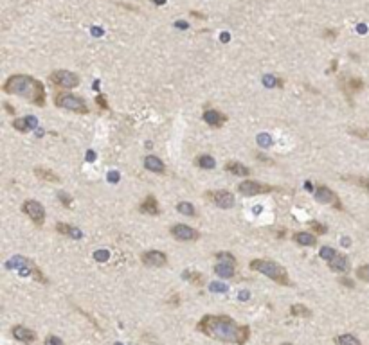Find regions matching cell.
<instances>
[{"instance_id": "obj_46", "label": "cell", "mask_w": 369, "mask_h": 345, "mask_svg": "<svg viewBox=\"0 0 369 345\" xmlns=\"http://www.w3.org/2000/svg\"><path fill=\"white\" fill-rule=\"evenodd\" d=\"M177 26L178 27H188V24H186V22H177Z\"/></svg>"}, {"instance_id": "obj_4", "label": "cell", "mask_w": 369, "mask_h": 345, "mask_svg": "<svg viewBox=\"0 0 369 345\" xmlns=\"http://www.w3.org/2000/svg\"><path fill=\"white\" fill-rule=\"evenodd\" d=\"M8 268H16L22 277L31 275V277H34V279H36L38 283H42V284H47L49 283L47 277H45L44 273L40 272V268H38V266L34 265L31 259H26V257H22V255L13 257L11 261L8 263Z\"/></svg>"}, {"instance_id": "obj_30", "label": "cell", "mask_w": 369, "mask_h": 345, "mask_svg": "<svg viewBox=\"0 0 369 345\" xmlns=\"http://www.w3.org/2000/svg\"><path fill=\"white\" fill-rule=\"evenodd\" d=\"M177 210H178L180 214H184V216H189V218H195V216H196L195 207H193L189 202H180V203L177 205Z\"/></svg>"}, {"instance_id": "obj_39", "label": "cell", "mask_w": 369, "mask_h": 345, "mask_svg": "<svg viewBox=\"0 0 369 345\" xmlns=\"http://www.w3.org/2000/svg\"><path fill=\"white\" fill-rule=\"evenodd\" d=\"M58 196H59V200H61L63 205H65V207H70V202H72V198H70V196H67L65 192H59Z\"/></svg>"}, {"instance_id": "obj_19", "label": "cell", "mask_w": 369, "mask_h": 345, "mask_svg": "<svg viewBox=\"0 0 369 345\" xmlns=\"http://www.w3.org/2000/svg\"><path fill=\"white\" fill-rule=\"evenodd\" d=\"M292 239H294V243H297V245H301V246L317 245V238H315L314 234H310V232H295V234L292 235Z\"/></svg>"}, {"instance_id": "obj_36", "label": "cell", "mask_w": 369, "mask_h": 345, "mask_svg": "<svg viewBox=\"0 0 369 345\" xmlns=\"http://www.w3.org/2000/svg\"><path fill=\"white\" fill-rule=\"evenodd\" d=\"M351 135H357L360 139H369V130H360V128H350Z\"/></svg>"}, {"instance_id": "obj_8", "label": "cell", "mask_w": 369, "mask_h": 345, "mask_svg": "<svg viewBox=\"0 0 369 345\" xmlns=\"http://www.w3.org/2000/svg\"><path fill=\"white\" fill-rule=\"evenodd\" d=\"M22 212L26 214V216H29V220L33 221L36 227H42V225L45 223V209L36 200H27V202H24Z\"/></svg>"}, {"instance_id": "obj_22", "label": "cell", "mask_w": 369, "mask_h": 345, "mask_svg": "<svg viewBox=\"0 0 369 345\" xmlns=\"http://www.w3.org/2000/svg\"><path fill=\"white\" fill-rule=\"evenodd\" d=\"M56 230L59 234L67 235V238H72V239H79L83 235V232L79 230L78 227H72V225H67V223H58L56 225Z\"/></svg>"}, {"instance_id": "obj_6", "label": "cell", "mask_w": 369, "mask_h": 345, "mask_svg": "<svg viewBox=\"0 0 369 345\" xmlns=\"http://www.w3.org/2000/svg\"><path fill=\"white\" fill-rule=\"evenodd\" d=\"M272 191H277V187L269 184H261V182L254 180H245L238 185V192L243 196H258V195H269Z\"/></svg>"}, {"instance_id": "obj_2", "label": "cell", "mask_w": 369, "mask_h": 345, "mask_svg": "<svg viewBox=\"0 0 369 345\" xmlns=\"http://www.w3.org/2000/svg\"><path fill=\"white\" fill-rule=\"evenodd\" d=\"M4 92L11 96H20L31 101L36 106H45V89L38 79L26 74H13L6 79Z\"/></svg>"}, {"instance_id": "obj_9", "label": "cell", "mask_w": 369, "mask_h": 345, "mask_svg": "<svg viewBox=\"0 0 369 345\" xmlns=\"http://www.w3.org/2000/svg\"><path fill=\"white\" fill-rule=\"evenodd\" d=\"M315 200H317L319 203H322V205H332L339 210H344L342 203H340V198L332 191V189L326 187V185H317V189H315Z\"/></svg>"}, {"instance_id": "obj_7", "label": "cell", "mask_w": 369, "mask_h": 345, "mask_svg": "<svg viewBox=\"0 0 369 345\" xmlns=\"http://www.w3.org/2000/svg\"><path fill=\"white\" fill-rule=\"evenodd\" d=\"M51 83L59 89H76L79 84V76L70 70H54L51 74Z\"/></svg>"}, {"instance_id": "obj_12", "label": "cell", "mask_w": 369, "mask_h": 345, "mask_svg": "<svg viewBox=\"0 0 369 345\" xmlns=\"http://www.w3.org/2000/svg\"><path fill=\"white\" fill-rule=\"evenodd\" d=\"M140 261L144 263L146 266H153V268H160L168 263V257L164 252H159V250H150V252H144L140 255Z\"/></svg>"}, {"instance_id": "obj_21", "label": "cell", "mask_w": 369, "mask_h": 345, "mask_svg": "<svg viewBox=\"0 0 369 345\" xmlns=\"http://www.w3.org/2000/svg\"><path fill=\"white\" fill-rule=\"evenodd\" d=\"M34 175H36V178H40V180L51 182V184H59V182H61L58 175L47 167H34Z\"/></svg>"}, {"instance_id": "obj_15", "label": "cell", "mask_w": 369, "mask_h": 345, "mask_svg": "<svg viewBox=\"0 0 369 345\" xmlns=\"http://www.w3.org/2000/svg\"><path fill=\"white\" fill-rule=\"evenodd\" d=\"M328 268L337 273H347L351 270V263L346 255H339V253H337L332 261H328Z\"/></svg>"}, {"instance_id": "obj_38", "label": "cell", "mask_w": 369, "mask_h": 345, "mask_svg": "<svg viewBox=\"0 0 369 345\" xmlns=\"http://www.w3.org/2000/svg\"><path fill=\"white\" fill-rule=\"evenodd\" d=\"M96 103H97V106H99V108H103V110H108V103H107V97H105V96H97Z\"/></svg>"}, {"instance_id": "obj_41", "label": "cell", "mask_w": 369, "mask_h": 345, "mask_svg": "<svg viewBox=\"0 0 369 345\" xmlns=\"http://www.w3.org/2000/svg\"><path fill=\"white\" fill-rule=\"evenodd\" d=\"M211 291H225L223 284H211Z\"/></svg>"}, {"instance_id": "obj_35", "label": "cell", "mask_w": 369, "mask_h": 345, "mask_svg": "<svg viewBox=\"0 0 369 345\" xmlns=\"http://www.w3.org/2000/svg\"><path fill=\"white\" fill-rule=\"evenodd\" d=\"M216 259H220V261H223V263H233V265H236V259H234V255L229 252H218Z\"/></svg>"}, {"instance_id": "obj_44", "label": "cell", "mask_w": 369, "mask_h": 345, "mask_svg": "<svg viewBox=\"0 0 369 345\" xmlns=\"http://www.w3.org/2000/svg\"><path fill=\"white\" fill-rule=\"evenodd\" d=\"M4 108H6V110H8L11 115H15V108H13L11 104H8V103H6V104H4Z\"/></svg>"}, {"instance_id": "obj_32", "label": "cell", "mask_w": 369, "mask_h": 345, "mask_svg": "<svg viewBox=\"0 0 369 345\" xmlns=\"http://www.w3.org/2000/svg\"><path fill=\"white\" fill-rule=\"evenodd\" d=\"M308 227H310L317 235H324L326 230H328V228H326V225L319 223V221H310V223H308Z\"/></svg>"}, {"instance_id": "obj_11", "label": "cell", "mask_w": 369, "mask_h": 345, "mask_svg": "<svg viewBox=\"0 0 369 345\" xmlns=\"http://www.w3.org/2000/svg\"><path fill=\"white\" fill-rule=\"evenodd\" d=\"M171 235H173L175 239H178V241H196V239L200 238L198 230H195L193 227H188V225H173L171 227Z\"/></svg>"}, {"instance_id": "obj_17", "label": "cell", "mask_w": 369, "mask_h": 345, "mask_svg": "<svg viewBox=\"0 0 369 345\" xmlns=\"http://www.w3.org/2000/svg\"><path fill=\"white\" fill-rule=\"evenodd\" d=\"M139 210L142 214H148V216H159V214H160L159 202H157L153 195L146 196V200H144V202L139 205Z\"/></svg>"}, {"instance_id": "obj_48", "label": "cell", "mask_w": 369, "mask_h": 345, "mask_svg": "<svg viewBox=\"0 0 369 345\" xmlns=\"http://www.w3.org/2000/svg\"><path fill=\"white\" fill-rule=\"evenodd\" d=\"M281 345H294V343H281Z\"/></svg>"}, {"instance_id": "obj_24", "label": "cell", "mask_w": 369, "mask_h": 345, "mask_svg": "<svg viewBox=\"0 0 369 345\" xmlns=\"http://www.w3.org/2000/svg\"><path fill=\"white\" fill-rule=\"evenodd\" d=\"M214 273L223 277V279H231V277H234V265L233 263H218L214 266Z\"/></svg>"}, {"instance_id": "obj_45", "label": "cell", "mask_w": 369, "mask_h": 345, "mask_svg": "<svg viewBox=\"0 0 369 345\" xmlns=\"http://www.w3.org/2000/svg\"><path fill=\"white\" fill-rule=\"evenodd\" d=\"M117 180H119V175H117V172L114 175V171H112L110 172V182H117Z\"/></svg>"}, {"instance_id": "obj_10", "label": "cell", "mask_w": 369, "mask_h": 345, "mask_svg": "<svg viewBox=\"0 0 369 345\" xmlns=\"http://www.w3.org/2000/svg\"><path fill=\"white\" fill-rule=\"evenodd\" d=\"M206 198L209 200L213 205L220 207V209H231L234 207V196L229 191H209L206 192Z\"/></svg>"}, {"instance_id": "obj_47", "label": "cell", "mask_w": 369, "mask_h": 345, "mask_svg": "<svg viewBox=\"0 0 369 345\" xmlns=\"http://www.w3.org/2000/svg\"><path fill=\"white\" fill-rule=\"evenodd\" d=\"M153 2H155V4H164L166 0H153Z\"/></svg>"}, {"instance_id": "obj_26", "label": "cell", "mask_w": 369, "mask_h": 345, "mask_svg": "<svg viewBox=\"0 0 369 345\" xmlns=\"http://www.w3.org/2000/svg\"><path fill=\"white\" fill-rule=\"evenodd\" d=\"M335 345H362V343L357 336L346 333V334H339V336H335Z\"/></svg>"}, {"instance_id": "obj_14", "label": "cell", "mask_w": 369, "mask_h": 345, "mask_svg": "<svg viewBox=\"0 0 369 345\" xmlns=\"http://www.w3.org/2000/svg\"><path fill=\"white\" fill-rule=\"evenodd\" d=\"M13 336H15V340L22 341V343H33V341H36V333L34 331H31L29 327L26 326H15L13 327Z\"/></svg>"}, {"instance_id": "obj_43", "label": "cell", "mask_w": 369, "mask_h": 345, "mask_svg": "<svg viewBox=\"0 0 369 345\" xmlns=\"http://www.w3.org/2000/svg\"><path fill=\"white\" fill-rule=\"evenodd\" d=\"M340 284H344V286H347V288H353V283H351L350 279H344V277L340 279Z\"/></svg>"}, {"instance_id": "obj_31", "label": "cell", "mask_w": 369, "mask_h": 345, "mask_svg": "<svg viewBox=\"0 0 369 345\" xmlns=\"http://www.w3.org/2000/svg\"><path fill=\"white\" fill-rule=\"evenodd\" d=\"M263 83H265V87H269V89H281V87H283V81L274 76H265L263 77Z\"/></svg>"}, {"instance_id": "obj_13", "label": "cell", "mask_w": 369, "mask_h": 345, "mask_svg": "<svg viewBox=\"0 0 369 345\" xmlns=\"http://www.w3.org/2000/svg\"><path fill=\"white\" fill-rule=\"evenodd\" d=\"M340 89L344 90V94H346L347 99H350V103H351V96H353L355 92H360V90L364 89V81L358 79V77H347V79L340 81Z\"/></svg>"}, {"instance_id": "obj_34", "label": "cell", "mask_w": 369, "mask_h": 345, "mask_svg": "<svg viewBox=\"0 0 369 345\" xmlns=\"http://www.w3.org/2000/svg\"><path fill=\"white\" fill-rule=\"evenodd\" d=\"M335 255L337 252L333 248H330V246H322L321 248V259H324V261H332Z\"/></svg>"}, {"instance_id": "obj_16", "label": "cell", "mask_w": 369, "mask_h": 345, "mask_svg": "<svg viewBox=\"0 0 369 345\" xmlns=\"http://www.w3.org/2000/svg\"><path fill=\"white\" fill-rule=\"evenodd\" d=\"M203 121L209 126H213V128H221V126L225 124L227 115H223L218 110H206L203 112Z\"/></svg>"}, {"instance_id": "obj_25", "label": "cell", "mask_w": 369, "mask_h": 345, "mask_svg": "<svg viewBox=\"0 0 369 345\" xmlns=\"http://www.w3.org/2000/svg\"><path fill=\"white\" fill-rule=\"evenodd\" d=\"M290 315L295 316V318H310L312 311L306 308V306H303V304H294L290 308Z\"/></svg>"}, {"instance_id": "obj_37", "label": "cell", "mask_w": 369, "mask_h": 345, "mask_svg": "<svg viewBox=\"0 0 369 345\" xmlns=\"http://www.w3.org/2000/svg\"><path fill=\"white\" fill-rule=\"evenodd\" d=\"M45 345H65V343H63L61 338H58V336H54V334H51V336L45 338Z\"/></svg>"}, {"instance_id": "obj_28", "label": "cell", "mask_w": 369, "mask_h": 345, "mask_svg": "<svg viewBox=\"0 0 369 345\" xmlns=\"http://www.w3.org/2000/svg\"><path fill=\"white\" fill-rule=\"evenodd\" d=\"M344 180L358 185V187H362L369 195V178H365V177H344Z\"/></svg>"}, {"instance_id": "obj_18", "label": "cell", "mask_w": 369, "mask_h": 345, "mask_svg": "<svg viewBox=\"0 0 369 345\" xmlns=\"http://www.w3.org/2000/svg\"><path fill=\"white\" fill-rule=\"evenodd\" d=\"M36 126H38L36 117H22V119H15V121H13V128L18 130V132H22V133L31 132V130H36Z\"/></svg>"}, {"instance_id": "obj_23", "label": "cell", "mask_w": 369, "mask_h": 345, "mask_svg": "<svg viewBox=\"0 0 369 345\" xmlns=\"http://www.w3.org/2000/svg\"><path fill=\"white\" fill-rule=\"evenodd\" d=\"M225 171L233 172L236 177H249V175H251V169H249L247 165L240 164V162H227Z\"/></svg>"}, {"instance_id": "obj_1", "label": "cell", "mask_w": 369, "mask_h": 345, "mask_svg": "<svg viewBox=\"0 0 369 345\" xmlns=\"http://www.w3.org/2000/svg\"><path fill=\"white\" fill-rule=\"evenodd\" d=\"M196 331L223 343L245 345L251 338L249 326H240L227 315H206L196 324Z\"/></svg>"}, {"instance_id": "obj_42", "label": "cell", "mask_w": 369, "mask_h": 345, "mask_svg": "<svg viewBox=\"0 0 369 345\" xmlns=\"http://www.w3.org/2000/svg\"><path fill=\"white\" fill-rule=\"evenodd\" d=\"M96 257H97V261H107L108 253L107 252H96Z\"/></svg>"}, {"instance_id": "obj_3", "label": "cell", "mask_w": 369, "mask_h": 345, "mask_svg": "<svg viewBox=\"0 0 369 345\" xmlns=\"http://www.w3.org/2000/svg\"><path fill=\"white\" fill-rule=\"evenodd\" d=\"M251 270L263 273L265 277H269L270 281L281 284V286H292V281H290V277H288V272L283 268V266L277 265V263H274V261H269V259H252Z\"/></svg>"}, {"instance_id": "obj_29", "label": "cell", "mask_w": 369, "mask_h": 345, "mask_svg": "<svg viewBox=\"0 0 369 345\" xmlns=\"http://www.w3.org/2000/svg\"><path fill=\"white\" fill-rule=\"evenodd\" d=\"M196 164L202 169H214L216 162H214V158L211 157V155H200V157L196 158Z\"/></svg>"}, {"instance_id": "obj_5", "label": "cell", "mask_w": 369, "mask_h": 345, "mask_svg": "<svg viewBox=\"0 0 369 345\" xmlns=\"http://www.w3.org/2000/svg\"><path fill=\"white\" fill-rule=\"evenodd\" d=\"M54 104L59 108H65V110L76 112V114H81V115L89 114V106H87V103L83 101V97L74 96V94H58V96L54 97Z\"/></svg>"}, {"instance_id": "obj_33", "label": "cell", "mask_w": 369, "mask_h": 345, "mask_svg": "<svg viewBox=\"0 0 369 345\" xmlns=\"http://www.w3.org/2000/svg\"><path fill=\"white\" fill-rule=\"evenodd\" d=\"M357 277L364 283H369V265H362L357 268Z\"/></svg>"}, {"instance_id": "obj_20", "label": "cell", "mask_w": 369, "mask_h": 345, "mask_svg": "<svg viewBox=\"0 0 369 345\" xmlns=\"http://www.w3.org/2000/svg\"><path fill=\"white\" fill-rule=\"evenodd\" d=\"M144 167H146L148 171L160 172V175L166 171V165H164V162L160 160L159 157H153V155H150V157L144 158Z\"/></svg>"}, {"instance_id": "obj_27", "label": "cell", "mask_w": 369, "mask_h": 345, "mask_svg": "<svg viewBox=\"0 0 369 345\" xmlns=\"http://www.w3.org/2000/svg\"><path fill=\"white\" fill-rule=\"evenodd\" d=\"M182 277H184L188 283H191L193 286H202L203 284V275L200 272H188V270H186Z\"/></svg>"}, {"instance_id": "obj_40", "label": "cell", "mask_w": 369, "mask_h": 345, "mask_svg": "<svg viewBox=\"0 0 369 345\" xmlns=\"http://www.w3.org/2000/svg\"><path fill=\"white\" fill-rule=\"evenodd\" d=\"M258 142H261L263 147H269L270 146V137L269 135H259L258 137Z\"/></svg>"}]
</instances>
